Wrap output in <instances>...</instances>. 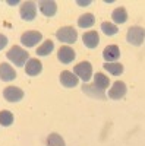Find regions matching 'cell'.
<instances>
[{
  "mask_svg": "<svg viewBox=\"0 0 145 146\" xmlns=\"http://www.w3.org/2000/svg\"><path fill=\"white\" fill-rule=\"evenodd\" d=\"M6 57L10 60L13 64H16L18 67H22L28 60H29V53H27L22 47L19 45H13L10 50L6 53Z\"/></svg>",
  "mask_w": 145,
  "mask_h": 146,
  "instance_id": "cell-1",
  "label": "cell"
},
{
  "mask_svg": "<svg viewBox=\"0 0 145 146\" xmlns=\"http://www.w3.org/2000/svg\"><path fill=\"white\" fill-rule=\"evenodd\" d=\"M56 36H57V40L62 41V42L74 44L76 41V38H78V32H76V29L74 27H63V28L57 29Z\"/></svg>",
  "mask_w": 145,
  "mask_h": 146,
  "instance_id": "cell-2",
  "label": "cell"
},
{
  "mask_svg": "<svg viewBox=\"0 0 145 146\" xmlns=\"http://www.w3.org/2000/svg\"><path fill=\"white\" fill-rule=\"evenodd\" d=\"M126 40L132 45H142L145 40V31L141 27H132L128 29L126 34Z\"/></svg>",
  "mask_w": 145,
  "mask_h": 146,
  "instance_id": "cell-3",
  "label": "cell"
},
{
  "mask_svg": "<svg viewBox=\"0 0 145 146\" xmlns=\"http://www.w3.org/2000/svg\"><path fill=\"white\" fill-rule=\"evenodd\" d=\"M74 75L79 79H82L84 82H88L92 78V66L90 62H81L79 64H76L74 67Z\"/></svg>",
  "mask_w": 145,
  "mask_h": 146,
  "instance_id": "cell-4",
  "label": "cell"
},
{
  "mask_svg": "<svg viewBox=\"0 0 145 146\" xmlns=\"http://www.w3.org/2000/svg\"><path fill=\"white\" fill-rule=\"evenodd\" d=\"M41 40H43V35L38 31H28L25 34H22V36H21V42L28 48L35 47Z\"/></svg>",
  "mask_w": 145,
  "mask_h": 146,
  "instance_id": "cell-5",
  "label": "cell"
},
{
  "mask_svg": "<svg viewBox=\"0 0 145 146\" xmlns=\"http://www.w3.org/2000/svg\"><path fill=\"white\" fill-rule=\"evenodd\" d=\"M126 91H128V88H126L125 82L116 80L113 83V86L110 88V91H108V96H110L112 100H122L126 95Z\"/></svg>",
  "mask_w": 145,
  "mask_h": 146,
  "instance_id": "cell-6",
  "label": "cell"
},
{
  "mask_svg": "<svg viewBox=\"0 0 145 146\" xmlns=\"http://www.w3.org/2000/svg\"><path fill=\"white\" fill-rule=\"evenodd\" d=\"M3 98L9 102H18L23 98V91L18 86H7L3 91Z\"/></svg>",
  "mask_w": 145,
  "mask_h": 146,
  "instance_id": "cell-7",
  "label": "cell"
},
{
  "mask_svg": "<svg viewBox=\"0 0 145 146\" xmlns=\"http://www.w3.org/2000/svg\"><path fill=\"white\" fill-rule=\"evenodd\" d=\"M35 15H37V6H35L34 2H25L22 3L21 6V16L23 21H32L35 18Z\"/></svg>",
  "mask_w": 145,
  "mask_h": 146,
  "instance_id": "cell-8",
  "label": "cell"
},
{
  "mask_svg": "<svg viewBox=\"0 0 145 146\" xmlns=\"http://www.w3.org/2000/svg\"><path fill=\"white\" fill-rule=\"evenodd\" d=\"M75 57H76V54H75V51L72 50L70 47L63 45V47H60V48H59L57 58H59L63 64H69V63H72V62L75 60Z\"/></svg>",
  "mask_w": 145,
  "mask_h": 146,
  "instance_id": "cell-9",
  "label": "cell"
},
{
  "mask_svg": "<svg viewBox=\"0 0 145 146\" xmlns=\"http://www.w3.org/2000/svg\"><path fill=\"white\" fill-rule=\"evenodd\" d=\"M40 10L44 16H54L57 12V5L56 2H51V0H43V2H38Z\"/></svg>",
  "mask_w": 145,
  "mask_h": 146,
  "instance_id": "cell-10",
  "label": "cell"
},
{
  "mask_svg": "<svg viewBox=\"0 0 145 146\" xmlns=\"http://www.w3.org/2000/svg\"><path fill=\"white\" fill-rule=\"evenodd\" d=\"M43 70V64L40 60L37 58H29L28 62H27V66H25V72H27V75L28 76H37L40 75Z\"/></svg>",
  "mask_w": 145,
  "mask_h": 146,
  "instance_id": "cell-11",
  "label": "cell"
},
{
  "mask_svg": "<svg viewBox=\"0 0 145 146\" xmlns=\"http://www.w3.org/2000/svg\"><path fill=\"white\" fill-rule=\"evenodd\" d=\"M60 83L66 88H74L78 85V78L69 70H63L60 73Z\"/></svg>",
  "mask_w": 145,
  "mask_h": 146,
  "instance_id": "cell-12",
  "label": "cell"
},
{
  "mask_svg": "<svg viewBox=\"0 0 145 146\" xmlns=\"http://www.w3.org/2000/svg\"><path fill=\"white\" fill-rule=\"evenodd\" d=\"M103 57L106 60V63H113L114 60L120 57V50L117 45H107L103 51Z\"/></svg>",
  "mask_w": 145,
  "mask_h": 146,
  "instance_id": "cell-13",
  "label": "cell"
},
{
  "mask_svg": "<svg viewBox=\"0 0 145 146\" xmlns=\"http://www.w3.org/2000/svg\"><path fill=\"white\" fill-rule=\"evenodd\" d=\"M16 78V72L13 70L10 64L7 63H2L0 64V79L5 80V82H10Z\"/></svg>",
  "mask_w": 145,
  "mask_h": 146,
  "instance_id": "cell-14",
  "label": "cell"
},
{
  "mask_svg": "<svg viewBox=\"0 0 145 146\" xmlns=\"http://www.w3.org/2000/svg\"><path fill=\"white\" fill-rule=\"evenodd\" d=\"M82 41L85 44V47L88 48H95L97 45L100 44V36L95 31H90V32H85L82 36Z\"/></svg>",
  "mask_w": 145,
  "mask_h": 146,
  "instance_id": "cell-15",
  "label": "cell"
},
{
  "mask_svg": "<svg viewBox=\"0 0 145 146\" xmlns=\"http://www.w3.org/2000/svg\"><path fill=\"white\" fill-rule=\"evenodd\" d=\"M108 85H110V79L106 75H103V73H95V78H94V86L95 88L104 91L108 88Z\"/></svg>",
  "mask_w": 145,
  "mask_h": 146,
  "instance_id": "cell-16",
  "label": "cell"
},
{
  "mask_svg": "<svg viewBox=\"0 0 145 146\" xmlns=\"http://www.w3.org/2000/svg\"><path fill=\"white\" fill-rule=\"evenodd\" d=\"M112 18L114 23H125L128 21V12L125 7H116L112 13Z\"/></svg>",
  "mask_w": 145,
  "mask_h": 146,
  "instance_id": "cell-17",
  "label": "cell"
},
{
  "mask_svg": "<svg viewBox=\"0 0 145 146\" xmlns=\"http://www.w3.org/2000/svg\"><path fill=\"white\" fill-rule=\"evenodd\" d=\"M94 22H95L94 15L92 13H85L78 19V25H79V28H91L94 25Z\"/></svg>",
  "mask_w": 145,
  "mask_h": 146,
  "instance_id": "cell-18",
  "label": "cell"
},
{
  "mask_svg": "<svg viewBox=\"0 0 145 146\" xmlns=\"http://www.w3.org/2000/svg\"><path fill=\"white\" fill-rule=\"evenodd\" d=\"M53 48H54V44H53V41H50V40H47V41H44V44L41 45V47H38L37 48V54L38 56H48L51 51H53Z\"/></svg>",
  "mask_w": 145,
  "mask_h": 146,
  "instance_id": "cell-19",
  "label": "cell"
},
{
  "mask_svg": "<svg viewBox=\"0 0 145 146\" xmlns=\"http://www.w3.org/2000/svg\"><path fill=\"white\" fill-rule=\"evenodd\" d=\"M103 67L107 72H110L112 75H114V76H119V75H122V73H123V66L120 63H106Z\"/></svg>",
  "mask_w": 145,
  "mask_h": 146,
  "instance_id": "cell-20",
  "label": "cell"
},
{
  "mask_svg": "<svg viewBox=\"0 0 145 146\" xmlns=\"http://www.w3.org/2000/svg\"><path fill=\"white\" fill-rule=\"evenodd\" d=\"M47 146H66L63 137L57 135V133H51L47 139Z\"/></svg>",
  "mask_w": 145,
  "mask_h": 146,
  "instance_id": "cell-21",
  "label": "cell"
},
{
  "mask_svg": "<svg viewBox=\"0 0 145 146\" xmlns=\"http://www.w3.org/2000/svg\"><path fill=\"white\" fill-rule=\"evenodd\" d=\"M101 31H103L107 36H112V35H116V34L119 32V28L114 25V23L103 22V23H101Z\"/></svg>",
  "mask_w": 145,
  "mask_h": 146,
  "instance_id": "cell-22",
  "label": "cell"
},
{
  "mask_svg": "<svg viewBox=\"0 0 145 146\" xmlns=\"http://www.w3.org/2000/svg\"><path fill=\"white\" fill-rule=\"evenodd\" d=\"M12 123H13V114H12L10 111H0V124L7 127L10 126Z\"/></svg>",
  "mask_w": 145,
  "mask_h": 146,
  "instance_id": "cell-23",
  "label": "cell"
},
{
  "mask_svg": "<svg viewBox=\"0 0 145 146\" xmlns=\"http://www.w3.org/2000/svg\"><path fill=\"white\" fill-rule=\"evenodd\" d=\"M84 91H85L87 94H90V95H92V96H97V98H104V91H101V89H98V88L94 91V86L85 85V86H84Z\"/></svg>",
  "mask_w": 145,
  "mask_h": 146,
  "instance_id": "cell-24",
  "label": "cell"
},
{
  "mask_svg": "<svg viewBox=\"0 0 145 146\" xmlns=\"http://www.w3.org/2000/svg\"><path fill=\"white\" fill-rule=\"evenodd\" d=\"M6 45H7V36L3 35V34H0V50H3Z\"/></svg>",
  "mask_w": 145,
  "mask_h": 146,
  "instance_id": "cell-25",
  "label": "cell"
},
{
  "mask_svg": "<svg viewBox=\"0 0 145 146\" xmlns=\"http://www.w3.org/2000/svg\"><path fill=\"white\" fill-rule=\"evenodd\" d=\"M7 3H9V5H16L18 2H16V0H13V2H12V0H9V2H7Z\"/></svg>",
  "mask_w": 145,
  "mask_h": 146,
  "instance_id": "cell-26",
  "label": "cell"
},
{
  "mask_svg": "<svg viewBox=\"0 0 145 146\" xmlns=\"http://www.w3.org/2000/svg\"><path fill=\"white\" fill-rule=\"evenodd\" d=\"M78 5H90V2H78Z\"/></svg>",
  "mask_w": 145,
  "mask_h": 146,
  "instance_id": "cell-27",
  "label": "cell"
}]
</instances>
